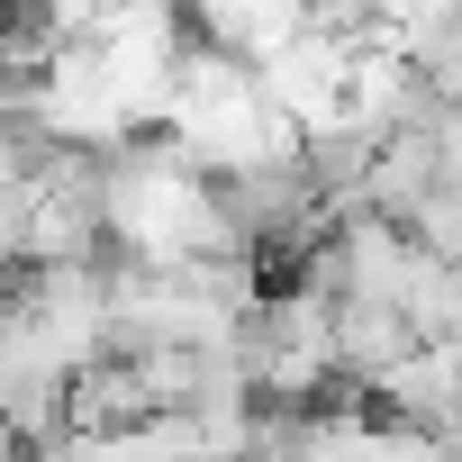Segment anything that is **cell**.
<instances>
[{
	"mask_svg": "<svg viewBox=\"0 0 462 462\" xmlns=\"http://www.w3.org/2000/svg\"><path fill=\"white\" fill-rule=\"evenodd\" d=\"M181 19H190L199 46H226V55L263 64L282 37L309 28V0H181Z\"/></svg>",
	"mask_w": 462,
	"mask_h": 462,
	"instance_id": "1",
	"label": "cell"
}]
</instances>
